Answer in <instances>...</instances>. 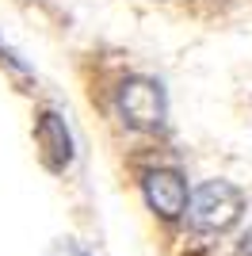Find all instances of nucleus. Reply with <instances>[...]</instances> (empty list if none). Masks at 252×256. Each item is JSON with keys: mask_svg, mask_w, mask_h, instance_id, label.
Segmentation results:
<instances>
[{"mask_svg": "<svg viewBox=\"0 0 252 256\" xmlns=\"http://www.w3.org/2000/svg\"><path fill=\"white\" fill-rule=\"evenodd\" d=\"M34 138H38L42 153H46V164L54 172H62L69 160H73V138H69V126L58 111H42L38 122H34Z\"/></svg>", "mask_w": 252, "mask_h": 256, "instance_id": "20e7f679", "label": "nucleus"}, {"mask_svg": "<svg viewBox=\"0 0 252 256\" xmlns=\"http://www.w3.org/2000/svg\"><path fill=\"white\" fill-rule=\"evenodd\" d=\"M142 195H146V203L153 214L160 218H180V214H188L191 206V192H188V180H184V172L176 168H149L142 176Z\"/></svg>", "mask_w": 252, "mask_h": 256, "instance_id": "7ed1b4c3", "label": "nucleus"}, {"mask_svg": "<svg viewBox=\"0 0 252 256\" xmlns=\"http://www.w3.org/2000/svg\"><path fill=\"white\" fill-rule=\"evenodd\" d=\"M118 115L130 130H160L168 115L164 88L149 76H126L118 88Z\"/></svg>", "mask_w": 252, "mask_h": 256, "instance_id": "f03ea898", "label": "nucleus"}, {"mask_svg": "<svg viewBox=\"0 0 252 256\" xmlns=\"http://www.w3.org/2000/svg\"><path fill=\"white\" fill-rule=\"evenodd\" d=\"M241 252H244V256H252V230L241 237Z\"/></svg>", "mask_w": 252, "mask_h": 256, "instance_id": "423d86ee", "label": "nucleus"}, {"mask_svg": "<svg viewBox=\"0 0 252 256\" xmlns=\"http://www.w3.org/2000/svg\"><path fill=\"white\" fill-rule=\"evenodd\" d=\"M58 256H88V252H80V248H76V252H73V241H65V245L58 248Z\"/></svg>", "mask_w": 252, "mask_h": 256, "instance_id": "39448f33", "label": "nucleus"}, {"mask_svg": "<svg viewBox=\"0 0 252 256\" xmlns=\"http://www.w3.org/2000/svg\"><path fill=\"white\" fill-rule=\"evenodd\" d=\"M241 214H244V195L230 180H206L191 192L188 222L199 234H226L241 222Z\"/></svg>", "mask_w": 252, "mask_h": 256, "instance_id": "f257e3e1", "label": "nucleus"}]
</instances>
